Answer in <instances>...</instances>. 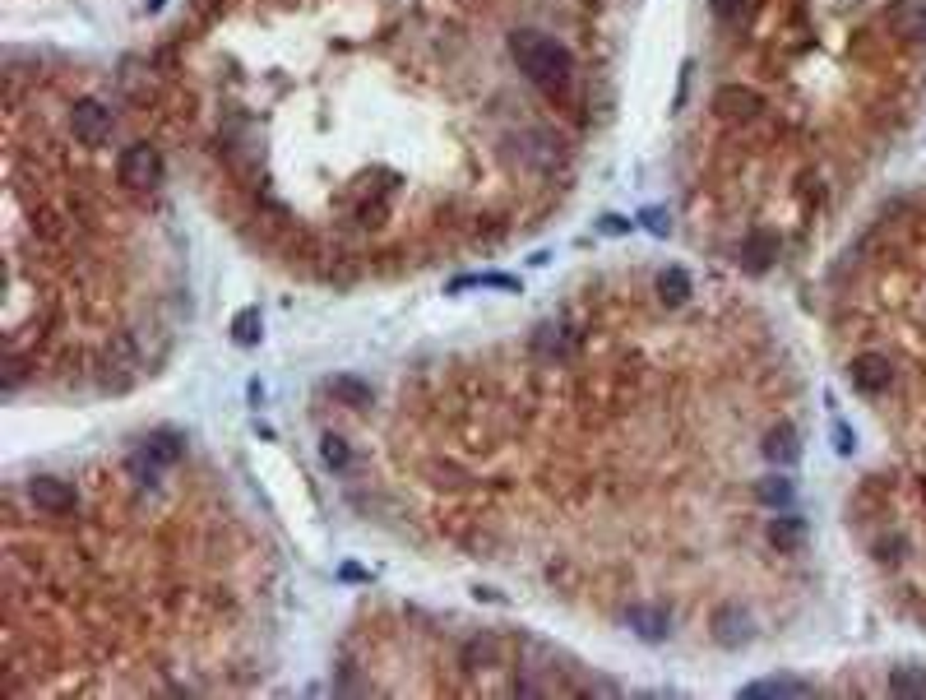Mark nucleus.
<instances>
[{"instance_id": "nucleus-1", "label": "nucleus", "mask_w": 926, "mask_h": 700, "mask_svg": "<svg viewBox=\"0 0 926 700\" xmlns=\"http://www.w3.org/2000/svg\"><path fill=\"white\" fill-rule=\"evenodd\" d=\"M510 56H514V65L529 74L538 89H547V93H556V89H566V84H570V70H575L570 52L560 47L556 37L538 33V28H519V33H510Z\"/></svg>"}, {"instance_id": "nucleus-2", "label": "nucleus", "mask_w": 926, "mask_h": 700, "mask_svg": "<svg viewBox=\"0 0 926 700\" xmlns=\"http://www.w3.org/2000/svg\"><path fill=\"white\" fill-rule=\"evenodd\" d=\"M116 177H120V186H130V190H153L158 181H163V153L139 139V144H130L126 153H120Z\"/></svg>"}, {"instance_id": "nucleus-3", "label": "nucleus", "mask_w": 926, "mask_h": 700, "mask_svg": "<svg viewBox=\"0 0 926 700\" xmlns=\"http://www.w3.org/2000/svg\"><path fill=\"white\" fill-rule=\"evenodd\" d=\"M70 130H74L79 144L98 149V144L111 139V111H107L98 98H79V102L70 107Z\"/></svg>"}, {"instance_id": "nucleus-4", "label": "nucleus", "mask_w": 926, "mask_h": 700, "mask_svg": "<svg viewBox=\"0 0 926 700\" xmlns=\"http://www.w3.org/2000/svg\"><path fill=\"white\" fill-rule=\"evenodd\" d=\"M28 496H33V505L37 511H52V515H70L74 511V487L65 483V478H52V474H37L33 483H28Z\"/></svg>"}, {"instance_id": "nucleus-5", "label": "nucleus", "mask_w": 926, "mask_h": 700, "mask_svg": "<svg viewBox=\"0 0 926 700\" xmlns=\"http://www.w3.org/2000/svg\"><path fill=\"white\" fill-rule=\"evenodd\" d=\"M848 376H853V385H857L862 395H880V390H890L894 367H890V358H884V353H862V358H853Z\"/></svg>"}, {"instance_id": "nucleus-6", "label": "nucleus", "mask_w": 926, "mask_h": 700, "mask_svg": "<svg viewBox=\"0 0 926 700\" xmlns=\"http://www.w3.org/2000/svg\"><path fill=\"white\" fill-rule=\"evenodd\" d=\"M713 640H718L722 649H741V645L750 640V612H741L737 603H722V608L713 612Z\"/></svg>"}, {"instance_id": "nucleus-7", "label": "nucleus", "mask_w": 926, "mask_h": 700, "mask_svg": "<svg viewBox=\"0 0 926 700\" xmlns=\"http://www.w3.org/2000/svg\"><path fill=\"white\" fill-rule=\"evenodd\" d=\"M811 691H816L811 682H801V677H792V673H774V677H759V682H746V686H741L746 700H783V695L801 700V695H811Z\"/></svg>"}, {"instance_id": "nucleus-8", "label": "nucleus", "mask_w": 926, "mask_h": 700, "mask_svg": "<svg viewBox=\"0 0 926 700\" xmlns=\"http://www.w3.org/2000/svg\"><path fill=\"white\" fill-rule=\"evenodd\" d=\"M625 627L639 636V640H649V645H658V640H667L672 636V617L663 612V608H649V603H635L630 612H625Z\"/></svg>"}, {"instance_id": "nucleus-9", "label": "nucleus", "mask_w": 926, "mask_h": 700, "mask_svg": "<svg viewBox=\"0 0 926 700\" xmlns=\"http://www.w3.org/2000/svg\"><path fill=\"white\" fill-rule=\"evenodd\" d=\"M759 450H764V459H769V464H778V469H792V464L801 459V441H797V432H792L788 422H783V427H769Z\"/></svg>"}, {"instance_id": "nucleus-10", "label": "nucleus", "mask_w": 926, "mask_h": 700, "mask_svg": "<svg viewBox=\"0 0 926 700\" xmlns=\"http://www.w3.org/2000/svg\"><path fill=\"white\" fill-rule=\"evenodd\" d=\"M884 24H890L899 37H921L926 33V0H894L884 10Z\"/></svg>"}, {"instance_id": "nucleus-11", "label": "nucleus", "mask_w": 926, "mask_h": 700, "mask_svg": "<svg viewBox=\"0 0 926 700\" xmlns=\"http://www.w3.org/2000/svg\"><path fill=\"white\" fill-rule=\"evenodd\" d=\"M713 107L728 116V121H750V116L759 111V93H755V89H741V84H728V89H718Z\"/></svg>"}, {"instance_id": "nucleus-12", "label": "nucleus", "mask_w": 926, "mask_h": 700, "mask_svg": "<svg viewBox=\"0 0 926 700\" xmlns=\"http://www.w3.org/2000/svg\"><path fill=\"white\" fill-rule=\"evenodd\" d=\"M764 533H769V542H774L778 552H797L801 542H807V520L783 511V515H774V520H769V529H764Z\"/></svg>"}, {"instance_id": "nucleus-13", "label": "nucleus", "mask_w": 926, "mask_h": 700, "mask_svg": "<svg viewBox=\"0 0 926 700\" xmlns=\"http://www.w3.org/2000/svg\"><path fill=\"white\" fill-rule=\"evenodd\" d=\"M139 450H144L153 464H163V469H167V464H177V459L186 455V441H181L177 432H153V436H144Z\"/></svg>"}, {"instance_id": "nucleus-14", "label": "nucleus", "mask_w": 926, "mask_h": 700, "mask_svg": "<svg viewBox=\"0 0 926 700\" xmlns=\"http://www.w3.org/2000/svg\"><path fill=\"white\" fill-rule=\"evenodd\" d=\"M658 297L667 306H686L691 302V274H686V269H681V264L663 269V274H658Z\"/></svg>"}, {"instance_id": "nucleus-15", "label": "nucleus", "mask_w": 926, "mask_h": 700, "mask_svg": "<svg viewBox=\"0 0 926 700\" xmlns=\"http://www.w3.org/2000/svg\"><path fill=\"white\" fill-rule=\"evenodd\" d=\"M890 695H903V700H926V668H894L890 673Z\"/></svg>"}, {"instance_id": "nucleus-16", "label": "nucleus", "mask_w": 926, "mask_h": 700, "mask_svg": "<svg viewBox=\"0 0 926 700\" xmlns=\"http://www.w3.org/2000/svg\"><path fill=\"white\" fill-rule=\"evenodd\" d=\"M325 390H329L334 399H343L348 408H367V404H371V385H367V380H357V376H334Z\"/></svg>"}, {"instance_id": "nucleus-17", "label": "nucleus", "mask_w": 926, "mask_h": 700, "mask_svg": "<svg viewBox=\"0 0 926 700\" xmlns=\"http://www.w3.org/2000/svg\"><path fill=\"white\" fill-rule=\"evenodd\" d=\"M264 334V321H260V306H246V311H236V321H232V339L241 348H255Z\"/></svg>"}, {"instance_id": "nucleus-18", "label": "nucleus", "mask_w": 926, "mask_h": 700, "mask_svg": "<svg viewBox=\"0 0 926 700\" xmlns=\"http://www.w3.org/2000/svg\"><path fill=\"white\" fill-rule=\"evenodd\" d=\"M755 496H759L764 505H774V511H788V505H792V496H797V487H792V483H788V478L778 474V478H764V483L755 487Z\"/></svg>"}, {"instance_id": "nucleus-19", "label": "nucleus", "mask_w": 926, "mask_h": 700, "mask_svg": "<svg viewBox=\"0 0 926 700\" xmlns=\"http://www.w3.org/2000/svg\"><path fill=\"white\" fill-rule=\"evenodd\" d=\"M320 459H325V469H348V446H343V436H325L320 441Z\"/></svg>"}, {"instance_id": "nucleus-20", "label": "nucleus", "mask_w": 926, "mask_h": 700, "mask_svg": "<svg viewBox=\"0 0 926 700\" xmlns=\"http://www.w3.org/2000/svg\"><path fill=\"white\" fill-rule=\"evenodd\" d=\"M459 288H505V292H519V279H505V274H477V279H454V292Z\"/></svg>"}, {"instance_id": "nucleus-21", "label": "nucleus", "mask_w": 926, "mask_h": 700, "mask_svg": "<svg viewBox=\"0 0 926 700\" xmlns=\"http://www.w3.org/2000/svg\"><path fill=\"white\" fill-rule=\"evenodd\" d=\"M463 658H468V668H477V664H492V658H496V640H492V636H477V640L463 649Z\"/></svg>"}, {"instance_id": "nucleus-22", "label": "nucleus", "mask_w": 926, "mask_h": 700, "mask_svg": "<svg viewBox=\"0 0 926 700\" xmlns=\"http://www.w3.org/2000/svg\"><path fill=\"white\" fill-rule=\"evenodd\" d=\"M630 227H635V223L621 218V214H602V218H597V232H602V237H625Z\"/></svg>"}, {"instance_id": "nucleus-23", "label": "nucleus", "mask_w": 926, "mask_h": 700, "mask_svg": "<svg viewBox=\"0 0 926 700\" xmlns=\"http://www.w3.org/2000/svg\"><path fill=\"white\" fill-rule=\"evenodd\" d=\"M639 223L649 227L654 237H667V232H672V223H667V214H663V209H644V214H639Z\"/></svg>"}, {"instance_id": "nucleus-24", "label": "nucleus", "mask_w": 926, "mask_h": 700, "mask_svg": "<svg viewBox=\"0 0 926 700\" xmlns=\"http://www.w3.org/2000/svg\"><path fill=\"white\" fill-rule=\"evenodd\" d=\"M769 251H774V242H769V237H750V251H746L750 260H746V264H750V269H764V264H769V260H764Z\"/></svg>"}, {"instance_id": "nucleus-25", "label": "nucleus", "mask_w": 926, "mask_h": 700, "mask_svg": "<svg viewBox=\"0 0 926 700\" xmlns=\"http://www.w3.org/2000/svg\"><path fill=\"white\" fill-rule=\"evenodd\" d=\"M709 5H713L718 19H741L746 14V0H709Z\"/></svg>"}, {"instance_id": "nucleus-26", "label": "nucleus", "mask_w": 926, "mask_h": 700, "mask_svg": "<svg viewBox=\"0 0 926 700\" xmlns=\"http://www.w3.org/2000/svg\"><path fill=\"white\" fill-rule=\"evenodd\" d=\"M148 10H163V0H148Z\"/></svg>"}]
</instances>
